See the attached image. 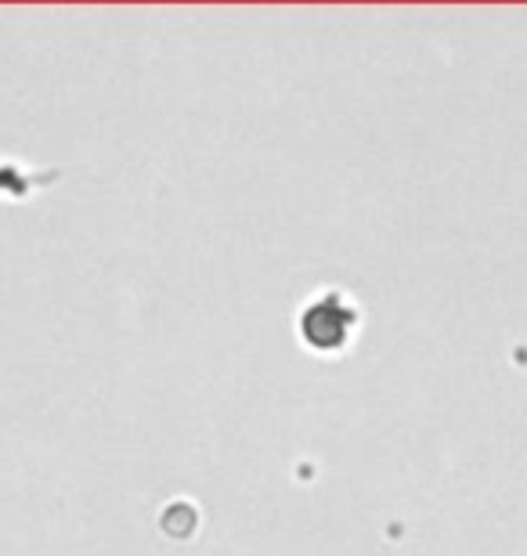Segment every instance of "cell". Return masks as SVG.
Masks as SVG:
<instances>
[{"instance_id": "1", "label": "cell", "mask_w": 527, "mask_h": 556, "mask_svg": "<svg viewBox=\"0 0 527 556\" xmlns=\"http://www.w3.org/2000/svg\"><path fill=\"white\" fill-rule=\"evenodd\" d=\"M357 329V307L351 304V296L340 289L318 293L308 300V307L300 311V337L311 351H343L351 343Z\"/></svg>"}]
</instances>
